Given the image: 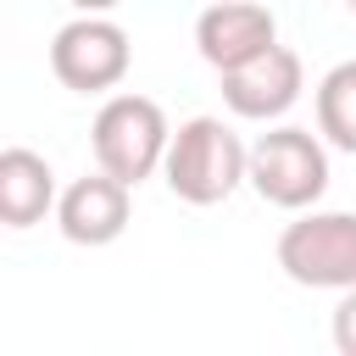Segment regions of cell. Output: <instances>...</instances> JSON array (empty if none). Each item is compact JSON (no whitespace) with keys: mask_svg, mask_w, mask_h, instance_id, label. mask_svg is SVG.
I'll return each mask as SVG.
<instances>
[{"mask_svg":"<svg viewBox=\"0 0 356 356\" xmlns=\"http://www.w3.org/2000/svg\"><path fill=\"white\" fill-rule=\"evenodd\" d=\"M161 178L184 206H217L250 178V145H239L222 117H189L172 128Z\"/></svg>","mask_w":356,"mask_h":356,"instance_id":"obj_1","label":"cell"},{"mask_svg":"<svg viewBox=\"0 0 356 356\" xmlns=\"http://www.w3.org/2000/svg\"><path fill=\"white\" fill-rule=\"evenodd\" d=\"M95 161L122 178V184H145L150 172H161L167 161V145H172V128H167V111L150 100V95H111L100 111H95Z\"/></svg>","mask_w":356,"mask_h":356,"instance_id":"obj_2","label":"cell"},{"mask_svg":"<svg viewBox=\"0 0 356 356\" xmlns=\"http://www.w3.org/2000/svg\"><path fill=\"white\" fill-rule=\"evenodd\" d=\"M245 184L278 211H306L328 189V150L312 128L284 122L250 145V178Z\"/></svg>","mask_w":356,"mask_h":356,"instance_id":"obj_3","label":"cell"},{"mask_svg":"<svg viewBox=\"0 0 356 356\" xmlns=\"http://www.w3.org/2000/svg\"><path fill=\"white\" fill-rule=\"evenodd\" d=\"M284 278L306 289H356V211H300L278 234Z\"/></svg>","mask_w":356,"mask_h":356,"instance_id":"obj_4","label":"cell"},{"mask_svg":"<svg viewBox=\"0 0 356 356\" xmlns=\"http://www.w3.org/2000/svg\"><path fill=\"white\" fill-rule=\"evenodd\" d=\"M128 67H134V44L106 11H78L50 39V72L72 95H106L128 78Z\"/></svg>","mask_w":356,"mask_h":356,"instance_id":"obj_5","label":"cell"},{"mask_svg":"<svg viewBox=\"0 0 356 356\" xmlns=\"http://www.w3.org/2000/svg\"><path fill=\"white\" fill-rule=\"evenodd\" d=\"M217 78H222L228 111L245 117V122H273V117H284V111L300 100V89H306V67H300V56H295L289 44H267L261 56H250V61L217 72Z\"/></svg>","mask_w":356,"mask_h":356,"instance_id":"obj_6","label":"cell"},{"mask_svg":"<svg viewBox=\"0 0 356 356\" xmlns=\"http://www.w3.org/2000/svg\"><path fill=\"white\" fill-rule=\"evenodd\" d=\"M267 44H278V22L261 0H211L200 17H195V50L228 72L250 56H261Z\"/></svg>","mask_w":356,"mask_h":356,"instance_id":"obj_7","label":"cell"},{"mask_svg":"<svg viewBox=\"0 0 356 356\" xmlns=\"http://www.w3.org/2000/svg\"><path fill=\"white\" fill-rule=\"evenodd\" d=\"M128 189H134V184L111 178L106 167H100V172H89V178H72V184L61 189V200H56V228H61L72 245H89V250H95V245L122 239L128 211H134Z\"/></svg>","mask_w":356,"mask_h":356,"instance_id":"obj_8","label":"cell"},{"mask_svg":"<svg viewBox=\"0 0 356 356\" xmlns=\"http://www.w3.org/2000/svg\"><path fill=\"white\" fill-rule=\"evenodd\" d=\"M56 172L39 150L28 145H11L0 150V222L6 228H33L56 211Z\"/></svg>","mask_w":356,"mask_h":356,"instance_id":"obj_9","label":"cell"},{"mask_svg":"<svg viewBox=\"0 0 356 356\" xmlns=\"http://www.w3.org/2000/svg\"><path fill=\"white\" fill-rule=\"evenodd\" d=\"M317 134L356 156V61H339L317 83Z\"/></svg>","mask_w":356,"mask_h":356,"instance_id":"obj_10","label":"cell"},{"mask_svg":"<svg viewBox=\"0 0 356 356\" xmlns=\"http://www.w3.org/2000/svg\"><path fill=\"white\" fill-rule=\"evenodd\" d=\"M334 350L356 356V289H345L339 306H334Z\"/></svg>","mask_w":356,"mask_h":356,"instance_id":"obj_11","label":"cell"},{"mask_svg":"<svg viewBox=\"0 0 356 356\" xmlns=\"http://www.w3.org/2000/svg\"><path fill=\"white\" fill-rule=\"evenodd\" d=\"M67 6H78V11H111V6H122V0H67Z\"/></svg>","mask_w":356,"mask_h":356,"instance_id":"obj_12","label":"cell"},{"mask_svg":"<svg viewBox=\"0 0 356 356\" xmlns=\"http://www.w3.org/2000/svg\"><path fill=\"white\" fill-rule=\"evenodd\" d=\"M345 6H350V17H356V0H345Z\"/></svg>","mask_w":356,"mask_h":356,"instance_id":"obj_13","label":"cell"}]
</instances>
